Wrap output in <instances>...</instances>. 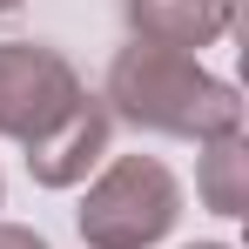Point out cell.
<instances>
[{"label":"cell","instance_id":"cell-1","mask_svg":"<svg viewBox=\"0 0 249 249\" xmlns=\"http://www.w3.org/2000/svg\"><path fill=\"white\" fill-rule=\"evenodd\" d=\"M108 122H128L142 135H182V142H215L243 135V94L215 81L196 54L155 41H128L108 61Z\"/></svg>","mask_w":249,"mask_h":249},{"label":"cell","instance_id":"cell-2","mask_svg":"<svg viewBox=\"0 0 249 249\" xmlns=\"http://www.w3.org/2000/svg\"><path fill=\"white\" fill-rule=\"evenodd\" d=\"M182 215V182L155 155H122L81 196V243L88 249H155Z\"/></svg>","mask_w":249,"mask_h":249},{"label":"cell","instance_id":"cell-3","mask_svg":"<svg viewBox=\"0 0 249 249\" xmlns=\"http://www.w3.org/2000/svg\"><path fill=\"white\" fill-rule=\"evenodd\" d=\"M88 101L81 74L68 68L61 47L41 41H0V135L34 148Z\"/></svg>","mask_w":249,"mask_h":249},{"label":"cell","instance_id":"cell-4","mask_svg":"<svg viewBox=\"0 0 249 249\" xmlns=\"http://www.w3.org/2000/svg\"><path fill=\"white\" fill-rule=\"evenodd\" d=\"M108 128H115V122H108L101 94H88V101H81L61 128H54L47 142H34V148H27V175H34L41 189H74L88 168L108 155Z\"/></svg>","mask_w":249,"mask_h":249},{"label":"cell","instance_id":"cell-5","mask_svg":"<svg viewBox=\"0 0 249 249\" xmlns=\"http://www.w3.org/2000/svg\"><path fill=\"white\" fill-rule=\"evenodd\" d=\"M128 14V34L135 41H155V47H215L229 27H236V0H122Z\"/></svg>","mask_w":249,"mask_h":249},{"label":"cell","instance_id":"cell-6","mask_svg":"<svg viewBox=\"0 0 249 249\" xmlns=\"http://www.w3.org/2000/svg\"><path fill=\"white\" fill-rule=\"evenodd\" d=\"M196 196H202L215 215H243V209H249V142H243V135H215V142H202Z\"/></svg>","mask_w":249,"mask_h":249},{"label":"cell","instance_id":"cell-7","mask_svg":"<svg viewBox=\"0 0 249 249\" xmlns=\"http://www.w3.org/2000/svg\"><path fill=\"white\" fill-rule=\"evenodd\" d=\"M0 249H47L34 229H20V222H0Z\"/></svg>","mask_w":249,"mask_h":249},{"label":"cell","instance_id":"cell-8","mask_svg":"<svg viewBox=\"0 0 249 249\" xmlns=\"http://www.w3.org/2000/svg\"><path fill=\"white\" fill-rule=\"evenodd\" d=\"M189 249H229V243H189Z\"/></svg>","mask_w":249,"mask_h":249},{"label":"cell","instance_id":"cell-9","mask_svg":"<svg viewBox=\"0 0 249 249\" xmlns=\"http://www.w3.org/2000/svg\"><path fill=\"white\" fill-rule=\"evenodd\" d=\"M14 7H20V0H0V14H14Z\"/></svg>","mask_w":249,"mask_h":249},{"label":"cell","instance_id":"cell-10","mask_svg":"<svg viewBox=\"0 0 249 249\" xmlns=\"http://www.w3.org/2000/svg\"><path fill=\"white\" fill-rule=\"evenodd\" d=\"M0 202H7V182H0Z\"/></svg>","mask_w":249,"mask_h":249}]
</instances>
